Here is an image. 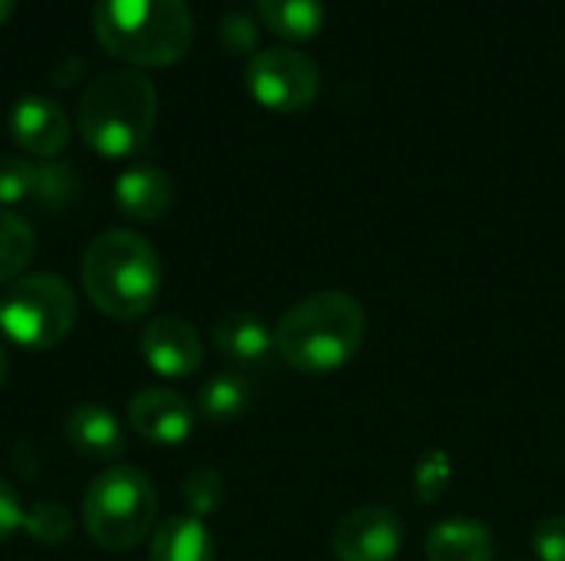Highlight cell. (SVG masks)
Masks as SVG:
<instances>
[{
    "mask_svg": "<svg viewBox=\"0 0 565 561\" xmlns=\"http://www.w3.org/2000/svg\"><path fill=\"white\" fill-rule=\"evenodd\" d=\"M139 347H142L146 364L169 380H182V377L195 374L202 364V337L182 317L149 321L142 327Z\"/></svg>",
    "mask_w": 565,
    "mask_h": 561,
    "instance_id": "cell-9",
    "label": "cell"
},
{
    "mask_svg": "<svg viewBox=\"0 0 565 561\" xmlns=\"http://www.w3.org/2000/svg\"><path fill=\"white\" fill-rule=\"evenodd\" d=\"M245 83H248V93L265 109L298 112L318 96L321 69L308 53L295 46H268L248 60Z\"/></svg>",
    "mask_w": 565,
    "mask_h": 561,
    "instance_id": "cell-7",
    "label": "cell"
},
{
    "mask_svg": "<svg viewBox=\"0 0 565 561\" xmlns=\"http://www.w3.org/2000/svg\"><path fill=\"white\" fill-rule=\"evenodd\" d=\"M159 499L146 473L132 466H113L96 476L83 496V526L89 539L106 552H126L139 546L156 526Z\"/></svg>",
    "mask_w": 565,
    "mask_h": 561,
    "instance_id": "cell-5",
    "label": "cell"
},
{
    "mask_svg": "<svg viewBox=\"0 0 565 561\" xmlns=\"http://www.w3.org/2000/svg\"><path fill=\"white\" fill-rule=\"evenodd\" d=\"M152 561H215V542L202 519L195 516H175L162 522L149 546Z\"/></svg>",
    "mask_w": 565,
    "mask_h": 561,
    "instance_id": "cell-16",
    "label": "cell"
},
{
    "mask_svg": "<svg viewBox=\"0 0 565 561\" xmlns=\"http://www.w3.org/2000/svg\"><path fill=\"white\" fill-rule=\"evenodd\" d=\"M10 132L13 142L40 159H53L70 145V116L60 109V103L46 96H23L10 112Z\"/></svg>",
    "mask_w": 565,
    "mask_h": 561,
    "instance_id": "cell-11",
    "label": "cell"
},
{
    "mask_svg": "<svg viewBox=\"0 0 565 561\" xmlns=\"http://www.w3.org/2000/svg\"><path fill=\"white\" fill-rule=\"evenodd\" d=\"M212 344L225 360H232L238 367H262L275 350V334L268 331V324L258 314L232 311L215 321Z\"/></svg>",
    "mask_w": 565,
    "mask_h": 561,
    "instance_id": "cell-12",
    "label": "cell"
},
{
    "mask_svg": "<svg viewBox=\"0 0 565 561\" xmlns=\"http://www.w3.org/2000/svg\"><path fill=\"white\" fill-rule=\"evenodd\" d=\"M364 308L344 291H318L298 301L275 327L281 360L308 377H328L348 367L364 344Z\"/></svg>",
    "mask_w": 565,
    "mask_h": 561,
    "instance_id": "cell-1",
    "label": "cell"
},
{
    "mask_svg": "<svg viewBox=\"0 0 565 561\" xmlns=\"http://www.w3.org/2000/svg\"><path fill=\"white\" fill-rule=\"evenodd\" d=\"M258 13L281 40H308L324 23L321 0H258Z\"/></svg>",
    "mask_w": 565,
    "mask_h": 561,
    "instance_id": "cell-17",
    "label": "cell"
},
{
    "mask_svg": "<svg viewBox=\"0 0 565 561\" xmlns=\"http://www.w3.org/2000/svg\"><path fill=\"white\" fill-rule=\"evenodd\" d=\"M338 561H394L404 549V522L381 506L348 513L331 539Z\"/></svg>",
    "mask_w": 565,
    "mask_h": 561,
    "instance_id": "cell-8",
    "label": "cell"
},
{
    "mask_svg": "<svg viewBox=\"0 0 565 561\" xmlns=\"http://www.w3.org/2000/svg\"><path fill=\"white\" fill-rule=\"evenodd\" d=\"M23 519H26V509H23L20 496L0 479V542L10 539L17 529H23Z\"/></svg>",
    "mask_w": 565,
    "mask_h": 561,
    "instance_id": "cell-25",
    "label": "cell"
},
{
    "mask_svg": "<svg viewBox=\"0 0 565 561\" xmlns=\"http://www.w3.org/2000/svg\"><path fill=\"white\" fill-rule=\"evenodd\" d=\"M427 561H493V532L477 519H444L427 536Z\"/></svg>",
    "mask_w": 565,
    "mask_h": 561,
    "instance_id": "cell-15",
    "label": "cell"
},
{
    "mask_svg": "<svg viewBox=\"0 0 565 561\" xmlns=\"http://www.w3.org/2000/svg\"><path fill=\"white\" fill-rule=\"evenodd\" d=\"M129 427L152 446H179L182 440H189L195 417L175 390L152 387L136 393V400L129 403Z\"/></svg>",
    "mask_w": 565,
    "mask_h": 561,
    "instance_id": "cell-10",
    "label": "cell"
},
{
    "mask_svg": "<svg viewBox=\"0 0 565 561\" xmlns=\"http://www.w3.org/2000/svg\"><path fill=\"white\" fill-rule=\"evenodd\" d=\"M36 255V235L26 218L0 208V284L20 278Z\"/></svg>",
    "mask_w": 565,
    "mask_h": 561,
    "instance_id": "cell-19",
    "label": "cell"
},
{
    "mask_svg": "<svg viewBox=\"0 0 565 561\" xmlns=\"http://www.w3.org/2000/svg\"><path fill=\"white\" fill-rule=\"evenodd\" d=\"M73 529V516L66 506L60 503H36L26 509V519H23V532L43 546H56L70 536Z\"/></svg>",
    "mask_w": 565,
    "mask_h": 561,
    "instance_id": "cell-20",
    "label": "cell"
},
{
    "mask_svg": "<svg viewBox=\"0 0 565 561\" xmlns=\"http://www.w3.org/2000/svg\"><path fill=\"white\" fill-rule=\"evenodd\" d=\"M40 169L20 155H0V202L17 205L23 198H36Z\"/></svg>",
    "mask_w": 565,
    "mask_h": 561,
    "instance_id": "cell-22",
    "label": "cell"
},
{
    "mask_svg": "<svg viewBox=\"0 0 565 561\" xmlns=\"http://www.w3.org/2000/svg\"><path fill=\"white\" fill-rule=\"evenodd\" d=\"M222 43L228 46V50H252L255 46V23H252V17L248 13H228L225 20H222Z\"/></svg>",
    "mask_w": 565,
    "mask_h": 561,
    "instance_id": "cell-24",
    "label": "cell"
},
{
    "mask_svg": "<svg viewBox=\"0 0 565 561\" xmlns=\"http://www.w3.org/2000/svg\"><path fill=\"white\" fill-rule=\"evenodd\" d=\"M172 179L156 165H136L116 182V205L132 222H159L172 205Z\"/></svg>",
    "mask_w": 565,
    "mask_h": 561,
    "instance_id": "cell-13",
    "label": "cell"
},
{
    "mask_svg": "<svg viewBox=\"0 0 565 561\" xmlns=\"http://www.w3.org/2000/svg\"><path fill=\"white\" fill-rule=\"evenodd\" d=\"M76 324V298L60 274H23L0 298V331L23 350L56 347Z\"/></svg>",
    "mask_w": 565,
    "mask_h": 561,
    "instance_id": "cell-6",
    "label": "cell"
},
{
    "mask_svg": "<svg viewBox=\"0 0 565 561\" xmlns=\"http://www.w3.org/2000/svg\"><path fill=\"white\" fill-rule=\"evenodd\" d=\"M93 33L129 66H169L189 53L195 26L185 0H96Z\"/></svg>",
    "mask_w": 565,
    "mask_h": 561,
    "instance_id": "cell-2",
    "label": "cell"
},
{
    "mask_svg": "<svg viewBox=\"0 0 565 561\" xmlns=\"http://www.w3.org/2000/svg\"><path fill=\"white\" fill-rule=\"evenodd\" d=\"M66 443L86 460H116L122 453V427L99 403H79L66 417Z\"/></svg>",
    "mask_w": 565,
    "mask_h": 561,
    "instance_id": "cell-14",
    "label": "cell"
},
{
    "mask_svg": "<svg viewBox=\"0 0 565 561\" xmlns=\"http://www.w3.org/2000/svg\"><path fill=\"white\" fill-rule=\"evenodd\" d=\"M159 112L156 86L136 69L99 73L79 99V136L106 159H126L146 145Z\"/></svg>",
    "mask_w": 565,
    "mask_h": 561,
    "instance_id": "cell-4",
    "label": "cell"
},
{
    "mask_svg": "<svg viewBox=\"0 0 565 561\" xmlns=\"http://www.w3.org/2000/svg\"><path fill=\"white\" fill-rule=\"evenodd\" d=\"M3 380H7V354L0 347V387H3Z\"/></svg>",
    "mask_w": 565,
    "mask_h": 561,
    "instance_id": "cell-27",
    "label": "cell"
},
{
    "mask_svg": "<svg viewBox=\"0 0 565 561\" xmlns=\"http://www.w3.org/2000/svg\"><path fill=\"white\" fill-rule=\"evenodd\" d=\"M533 549L540 561H565V516H550L536 526Z\"/></svg>",
    "mask_w": 565,
    "mask_h": 561,
    "instance_id": "cell-23",
    "label": "cell"
},
{
    "mask_svg": "<svg viewBox=\"0 0 565 561\" xmlns=\"http://www.w3.org/2000/svg\"><path fill=\"white\" fill-rule=\"evenodd\" d=\"M248 400H252V390H248V380L225 370V374H215L202 384L199 390V413L212 423H232L238 420L245 410H248Z\"/></svg>",
    "mask_w": 565,
    "mask_h": 561,
    "instance_id": "cell-18",
    "label": "cell"
},
{
    "mask_svg": "<svg viewBox=\"0 0 565 561\" xmlns=\"http://www.w3.org/2000/svg\"><path fill=\"white\" fill-rule=\"evenodd\" d=\"M162 284L159 251L136 231H106L89 241L83 255V288L89 301L116 317H142Z\"/></svg>",
    "mask_w": 565,
    "mask_h": 561,
    "instance_id": "cell-3",
    "label": "cell"
},
{
    "mask_svg": "<svg viewBox=\"0 0 565 561\" xmlns=\"http://www.w3.org/2000/svg\"><path fill=\"white\" fill-rule=\"evenodd\" d=\"M222 496H225V483H222L218 470H209V466L192 470L189 479L182 483V503L189 506V513L195 519L212 516L222 506Z\"/></svg>",
    "mask_w": 565,
    "mask_h": 561,
    "instance_id": "cell-21",
    "label": "cell"
},
{
    "mask_svg": "<svg viewBox=\"0 0 565 561\" xmlns=\"http://www.w3.org/2000/svg\"><path fill=\"white\" fill-rule=\"evenodd\" d=\"M13 7H17V0H0V23H7V17L13 13Z\"/></svg>",
    "mask_w": 565,
    "mask_h": 561,
    "instance_id": "cell-26",
    "label": "cell"
}]
</instances>
